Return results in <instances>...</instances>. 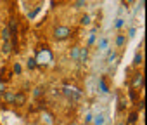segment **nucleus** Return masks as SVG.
Instances as JSON below:
<instances>
[{
	"label": "nucleus",
	"instance_id": "nucleus-1",
	"mask_svg": "<svg viewBox=\"0 0 147 125\" xmlns=\"http://www.w3.org/2000/svg\"><path fill=\"white\" fill-rule=\"evenodd\" d=\"M35 61H36V66H43V65H47V62H50V61H52V54H50V50H49V49L40 50Z\"/></svg>",
	"mask_w": 147,
	"mask_h": 125
},
{
	"label": "nucleus",
	"instance_id": "nucleus-2",
	"mask_svg": "<svg viewBox=\"0 0 147 125\" xmlns=\"http://www.w3.org/2000/svg\"><path fill=\"white\" fill-rule=\"evenodd\" d=\"M62 90H64V96H66L67 99H71V101H78V99L82 97V92H80V89H75V87L64 85V87H62Z\"/></svg>",
	"mask_w": 147,
	"mask_h": 125
},
{
	"label": "nucleus",
	"instance_id": "nucleus-3",
	"mask_svg": "<svg viewBox=\"0 0 147 125\" xmlns=\"http://www.w3.org/2000/svg\"><path fill=\"white\" fill-rule=\"evenodd\" d=\"M71 28H67V26H57L55 30H54V37L57 38V40H66L67 37H71Z\"/></svg>",
	"mask_w": 147,
	"mask_h": 125
},
{
	"label": "nucleus",
	"instance_id": "nucleus-4",
	"mask_svg": "<svg viewBox=\"0 0 147 125\" xmlns=\"http://www.w3.org/2000/svg\"><path fill=\"white\" fill-rule=\"evenodd\" d=\"M144 85V75L142 73H137L135 77H133V80H131V87L133 89H138V87H142Z\"/></svg>",
	"mask_w": 147,
	"mask_h": 125
},
{
	"label": "nucleus",
	"instance_id": "nucleus-5",
	"mask_svg": "<svg viewBox=\"0 0 147 125\" xmlns=\"http://www.w3.org/2000/svg\"><path fill=\"white\" fill-rule=\"evenodd\" d=\"M14 104H16V106H23V104H26V94H24V92H16Z\"/></svg>",
	"mask_w": 147,
	"mask_h": 125
},
{
	"label": "nucleus",
	"instance_id": "nucleus-6",
	"mask_svg": "<svg viewBox=\"0 0 147 125\" xmlns=\"http://www.w3.org/2000/svg\"><path fill=\"white\" fill-rule=\"evenodd\" d=\"M9 31H11V37H16V35H18V23H16V19H11V23H9Z\"/></svg>",
	"mask_w": 147,
	"mask_h": 125
},
{
	"label": "nucleus",
	"instance_id": "nucleus-7",
	"mask_svg": "<svg viewBox=\"0 0 147 125\" xmlns=\"http://www.w3.org/2000/svg\"><path fill=\"white\" fill-rule=\"evenodd\" d=\"M88 57V49H80V57H78V62H85Z\"/></svg>",
	"mask_w": 147,
	"mask_h": 125
},
{
	"label": "nucleus",
	"instance_id": "nucleus-8",
	"mask_svg": "<svg viewBox=\"0 0 147 125\" xmlns=\"http://www.w3.org/2000/svg\"><path fill=\"white\" fill-rule=\"evenodd\" d=\"M107 47H109V40H107V38H100V40H99V49L106 52Z\"/></svg>",
	"mask_w": 147,
	"mask_h": 125
},
{
	"label": "nucleus",
	"instance_id": "nucleus-9",
	"mask_svg": "<svg viewBox=\"0 0 147 125\" xmlns=\"http://www.w3.org/2000/svg\"><path fill=\"white\" fill-rule=\"evenodd\" d=\"M14 97H16V92H4V99L11 104H14Z\"/></svg>",
	"mask_w": 147,
	"mask_h": 125
},
{
	"label": "nucleus",
	"instance_id": "nucleus-10",
	"mask_svg": "<svg viewBox=\"0 0 147 125\" xmlns=\"http://www.w3.org/2000/svg\"><path fill=\"white\" fill-rule=\"evenodd\" d=\"M92 122H94L95 125H104V113H99L97 116H94Z\"/></svg>",
	"mask_w": 147,
	"mask_h": 125
},
{
	"label": "nucleus",
	"instance_id": "nucleus-11",
	"mask_svg": "<svg viewBox=\"0 0 147 125\" xmlns=\"http://www.w3.org/2000/svg\"><path fill=\"white\" fill-rule=\"evenodd\" d=\"M78 57H80V47H73L71 49V59L78 61Z\"/></svg>",
	"mask_w": 147,
	"mask_h": 125
},
{
	"label": "nucleus",
	"instance_id": "nucleus-12",
	"mask_svg": "<svg viewBox=\"0 0 147 125\" xmlns=\"http://www.w3.org/2000/svg\"><path fill=\"white\" fill-rule=\"evenodd\" d=\"M142 61H144V56H142L140 52H137V54H135V57H133V65H135V66H138V65H142Z\"/></svg>",
	"mask_w": 147,
	"mask_h": 125
},
{
	"label": "nucleus",
	"instance_id": "nucleus-13",
	"mask_svg": "<svg viewBox=\"0 0 147 125\" xmlns=\"http://www.w3.org/2000/svg\"><path fill=\"white\" fill-rule=\"evenodd\" d=\"M2 40H4V42H9V40H11V31H9V28H4V30H2Z\"/></svg>",
	"mask_w": 147,
	"mask_h": 125
},
{
	"label": "nucleus",
	"instance_id": "nucleus-14",
	"mask_svg": "<svg viewBox=\"0 0 147 125\" xmlns=\"http://www.w3.org/2000/svg\"><path fill=\"white\" fill-rule=\"evenodd\" d=\"M125 42H126V37H125V35H119V37H116V45H118V47L125 45Z\"/></svg>",
	"mask_w": 147,
	"mask_h": 125
},
{
	"label": "nucleus",
	"instance_id": "nucleus-15",
	"mask_svg": "<svg viewBox=\"0 0 147 125\" xmlns=\"http://www.w3.org/2000/svg\"><path fill=\"white\" fill-rule=\"evenodd\" d=\"M26 66H28V70H35V68H36V61H35V59H28Z\"/></svg>",
	"mask_w": 147,
	"mask_h": 125
},
{
	"label": "nucleus",
	"instance_id": "nucleus-16",
	"mask_svg": "<svg viewBox=\"0 0 147 125\" xmlns=\"http://www.w3.org/2000/svg\"><path fill=\"white\" fill-rule=\"evenodd\" d=\"M80 23H82V24H85V26H88V24H90V16H88V14H83Z\"/></svg>",
	"mask_w": 147,
	"mask_h": 125
},
{
	"label": "nucleus",
	"instance_id": "nucleus-17",
	"mask_svg": "<svg viewBox=\"0 0 147 125\" xmlns=\"http://www.w3.org/2000/svg\"><path fill=\"white\" fill-rule=\"evenodd\" d=\"M11 42H4V47H2V50H4V54H9L11 52Z\"/></svg>",
	"mask_w": 147,
	"mask_h": 125
},
{
	"label": "nucleus",
	"instance_id": "nucleus-18",
	"mask_svg": "<svg viewBox=\"0 0 147 125\" xmlns=\"http://www.w3.org/2000/svg\"><path fill=\"white\" fill-rule=\"evenodd\" d=\"M42 94H43V89H42V87H36V89L33 90V96H35V97H40Z\"/></svg>",
	"mask_w": 147,
	"mask_h": 125
},
{
	"label": "nucleus",
	"instance_id": "nucleus-19",
	"mask_svg": "<svg viewBox=\"0 0 147 125\" xmlns=\"http://www.w3.org/2000/svg\"><path fill=\"white\" fill-rule=\"evenodd\" d=\"M38 11H40V7H35V9H33V11H31V12L28 14V18H30V19H33V18H35V16L38 14Z\"/></svg>",
	"mask_w": 147,
	"mask_h": 125
},
{
	"label": "nucleus",
	"instance_id": "nucleus-20",
	"mask_svg": "<svg viewBox=\"0 0 147 125\" xmlns=\"http://www.w3.org/2000/svg\"><path fill=\"white\" fill-rule=\"evenodd\" d=\"M95 42V31H92L90 35H88V45H92Z\"/></svg>",
	"mask_w": 147,
	"mask_h": 125
},
{
	"label": "nucleus",
	"instance_id": "nucleus-21",
	"mask_svg": "<svg viewBox=\"0 0 147 125\" xmlns=\"http://www.w3.org/2000/svg\"><path fill=\"white\" fill-rule=\"evenodd\" d=\"M116 59V52L113 50V52H109V56H107V62H113Z\"/></svg>",
	"mask_w": 147,
	"mask_h": 125
},
{
	"label": "nucleus",
	"instance_id": "nucleus-22",
	"mask_svg": "<svg viewBox=\"0 0 147 125\" xmlns=\"http://www.w3.org/2000/svg\"><path fill=\"white\" fill-rule=\"evenodd\" d=\"M137 116H138L137 113H131V115H130V118H128V122H130V123H135V122H137Z\"/></svg>",
	"mask_w": 147,
	"mask_h": 125
},
{
	"label": "nucleus",
	"instance_id": "nucleus-23",
	"mask_svg": "<svg viewBox=\"0 0 147 125\" xmlns=\"http://www.w3.org/2000/svg\"><path fill=\"white\" fill-rule=\"evenodd\" d=\"M99 84H100V89H102V92H107V87H106V84H104V80H102V78L99 80Z\"/></svg>",
	"mask_w": 147,
	"mask_h": 125
},
{
	"label": "nucleus",
	"instance_id": "nucleus-24",
	"mask_svg": "<svg viewBox=\"0 0 147 125\" xmlns=\"http://www.w3.org/2000/svg\"><path fill=\"white\" fill-rule=\"evenodd\" d=\"M92 118H94V115H92V113H87V116H85V123H90Z\"/></svg>",
	"mask_w": 147,
	"mask_h": 125
},
{
	"label": "nucleus",
	"instance_id": "nucleus-25",
	"mask_svg": "<svg viewBox=\"0 0 147 125\" xmlns=\"http://www.w3.org/2000/svg\"><path fill=\"white\" fill-rule=\"evenodd\" d=\"M14 71L19 75V73H21V65H18V62H16V65H14Z\"/></svg>",
	"mask_w": 147,
	"mask_h": 125
},
{
	"label": "nucleus",
	"instance_id": "nucleus-26",
	"mask_svg": "<svg viewBox=\"0 0 147 125\" xmlns=\"http://www.w3.org/2000/svg\"><path fill=\"white\" fill-rule=\"evenodd\" d=\"M114 26H116V28H121V26H123V19H118V21H116V24H114Z\"/></svg>",
	"mask_w": 147,
	"mask_h": 125
},
{
	"label": "nucleus",
	"instance_id": "nucleus-27",
	"mask_svg": "<svg viewBox=\"0 0 147 125\" xmlns=\"http://www.w3.org/2000/svg\"><path fill=\"white\" fill-rule=\"evenodd\" d=\"M4 92H5V85L0 82V94H4Z\"/></svg>",
	"mask_w": 147,
	"mask_h": 125
},
{
	"label": "nucleus",
	"instance_id": "nucleus-28",
	"mask_svg": "<svg viewBox=\"0 0 147 125\" xmlns=\"http://www.w3.org/2000/svg\"><path fill=\"white\" fill-rule=\"evenodd\" d=\"M125 2H128V4H130V2H133V0H125Z\"/></svg>",
	"mask_w": 147,
	"mask_h": 125
},
{
	"label": "nucleus",
	"instance_id": "nucleus-29",
	"mask_svg": "<svg viewBox=\"0 0 147 125\" xmlns=\"http://www.w3.org/2000/svg\"><path fill=\"white\" fill-rule=\"evenodd\" d=\"M71 125H78V123H71Z\"/></svg>",
	"mask_w": 147,
	"mask_h": 125
}]
</instances>
